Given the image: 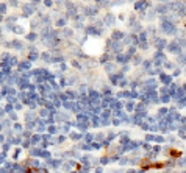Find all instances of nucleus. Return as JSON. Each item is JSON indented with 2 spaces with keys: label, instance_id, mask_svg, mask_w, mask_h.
Masks as SVG:
<instances>
[{
  "label": "nucleus",
  "instance_id": "f03ea898",
  "mask_svg": "<svg viewBox=\"0 0 186 173\" xmlns=\"http://www.w3.org/2000/svg\"><path fill=\"white\" fill-rule=\"evenodd\" d=\"M170 155H172V156H178V155H180V151H175V150H172V151H170Z\"/></svg>",
  "mask_w": 186,
  "mask_h": 173
},
{
  "label": "nucleus",
  "instance_id": "f257e3e1",
  "mask_svg": "<svg viewBox=\"0 0 186 173\" xmlns=\"http://www.w3.org/2000/svg\"><path fill=\"white\" fill-rule=\"evenodd\" d=\"M27 173H39V170H38V169H31V167H30L28 170H27Z\"/></svg>",
  "mask_w": 186,
  "mask_h": 173
}]
</instances>
